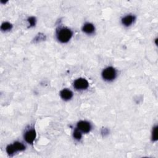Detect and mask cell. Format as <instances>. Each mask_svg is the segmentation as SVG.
Wrapping results in <instances>:
<instances>
[{
    "mask_svg": "<svg viewBox=\"0 0 158 158\" xmlns=\"http://www.w3.org/2000/svg\"><path fill=\"white\" fill-rule=\"evenodd\" d=\"M72 35L73 33L69 29L61 28L57 32V38L60 42L65 43L70 40Z\"/></svg>",
    "mask_w": 158,
    "mask_h": 158,
    "instance_id": "obj_1",
    "label": "cell"
},
{
    "mask_svg": "<svg viewBox=\"0 0 158 158\" xmlns=\"http://www.w3.org/2000/svg\"><path fill=\"white\" fill-rule=\"evenodd\" d=\"M116 70L113 67H108L102 72V77L106 81H112L116 77Z\"/></svg>",
    "mask_w": 158,
    "mask_h": 158,
    "instance_id": "obj_2",
    "label": "cell"
},
{
    "mask_svg": "<svg viewBox=\"0 0 158 158\" xmlns=\"http://www.w3.org/2000/svg\"><path fill=\"white\" fill-rule=\"evenodd\" d=\"M89 86V84L88 81L82 78H80L75 80L74 83V87L77 90H86Z\"/></svg>",
    "mask_w": 158,
    "mask_h": 158,
    "instance_id": "obj_3",
    "label": "cell"
},
{
    "mask_svg": "<svg viewBox=\"0 0 158 158\" xmlns=\"http://www.w3.org/2000/svg\"><path fill=\"white\" fill-rule=\"evenodd\" d=\"M36 134L35 129H30L27 131L24 135V139L29 144H33V141L35 140Z\"/></svg>",
    "mask_w": 158,
    "mask_h": 158,
    "instance_id": "obj_4",
    "label": "cell"
},
{
    "mask_svg": "<svg viewBox=\"0 0 158 158\" xmlns=\"http://www.w3.org/2000/svg\"><path fill=\"white\" fill-rule=\"evenodd\" d=\"M77 129L83 133H88L91 129V125L88 122L82 120L77 123Z\"/></svg>",
    "mask_w": 158,
    "mask_h": 158,
    "instance_id": "obj_5",
    "label": "cell"
},
{
    "mask_svg": "<svg viewBox=\"0 0 158 158\" xmlns=\"http://www.w3.org/2000/svg\"><path fill=\"white\" fill-rule=\"evenodd\" d=\"M135 20V17L132 15H127L122 19V23L124 26L129 27L134 22Z\"/></svg>",
    "mask_w": 158,
    "mask_h": 158,
    "instance_id": "obj_6",
    "label": "cell"
},
{
    "mask_svg": "<svg viewBox=\"0 0 158 158\" xmlns=\"http://www.w3.org/2000/svg\"><path fill=\"white\" fill-rule=\"evenodd\" d=\"M60 97L65 101L70 100L73 96V93L68 89H64L60 93Z\"/></svg>",
    "mask_w": 158,
    "mask_h": 158,
    "instance_id": "obj_7",
    "label": "cell"
},
{
    "mask_svg": "<svg viewBox=\"0 0 158 158\" xmlns=\"http://www.w3.org/2000/svg\"><path fill=\"white\" fill-rule=\"evenodd\" d=\"M82 30L87 34H92L95 30L94 26L91 23H86L83 26Z\"/></svg>",
    "mask_w": 158,
    "mask_h": 158,
    "instance_id": "obj_8",
    "label": "cell"
},
{
    "mask_svg": "<svg viewBox=\"0 0 158 158\" xmlns=\"http://www.w3.org/2000/svg\"><path fill=\"white\" fill-rule=\"evenodd\" d=\"M13 147H14L16 152L22 151H23V150H26V146L20 142L16 141L14 143V144H13Z\"/></svg>",
    "mask_w": 158,
    "mask_h": 158,
    "instance_id": "obj_9",
    "label": "cell"
},
{
    "mask_svg": "<svg viewBox=\"0 0 158 158\" xmlns=\"http://www.w3.org/2000/svg\"><path fill=\"white\" fill-rule=\"evenodd\" d=\"M12 28H13V25L9 22H6L2 23V25L1 26V29L3 31H8L11 30Z\"/></svg>",
    "mask_w": 158,
    "mask_h": 158,
    "instance_id": "obj_10",
    "label": "cell"
},
{
    "mask_svg": "<svg viewBox=\"0 0 158 158\" xmlns=\"http://www.w3.org/2000/svg\"><path fill=\"white\" fill-rule=\"evenodd\" d=\"M73 137H74V138L77 140H79V141L80 140L82 137L81 132L78 129H76L74 133H73Z\"/></svg>",
    "mask_w": 158,
    "mask_h": 158,
    "instance_id": "obj_11",
    "label": "cell"
},
{
    "mask_svg": "<svg viewBox=\"0 0 158 158\" xmlns=\"http://www.w3.org/2000/svg\"><path fill=\"white\" fill-rule=\"evenodd\" d=\"M6 152L9 155H13L16 153L13 144H9L6 148Z\"/></svg>",
    "mask_w": 158,
    "mask_h": 158,
    "instance_id": "obj_12",
    "label": "cell"
},
{
    "mask_svg": "<svg viewBox=\"0 0 158 158\" xmlns=\"http://www.w3.org/2000/svg\"><path fill=\"white\" fill-rule=\"evenodd\" d=\"M157 126H155L153 129L152 132V140L153 141H157Z\"/></svg>",
    "mask_w": 158,
    "mask_h": 158,
    "instance_id": "obj_13",
    "label": "cell"
},
{
    "mask_svg": "<svg viewBox=\"0 0 158 158\" xmlns=\"http://www.w3.org/2000/svg\"><path fill=\"white\" fill-rule=\"evenodd\" d=\"M28 22L30 24V27H33L36 24V19L34 17H30L28 19Z\"/></svg>",
    "mask_w": 158,
    "mask_h": 158,
    "instance_id": "obj_14",
    "label": "cell"
},
{
    "mask_svg": "<svg viewBox=\"0 0 158 158\" xmlns=\"http://www.w3.org/2000/svg\"><path fill=\"white\" fill-rule=\"evenodd\" d=\"M102 133H103V134H104V135H107L108 133H109V131H108V130L107 129H103L102 130Z\"/></svg>",
    "mask_w": 158,
    "mask_h": 158,
    "instance_id": "obj_15",
    "label": "cell"
}]
</instances>
